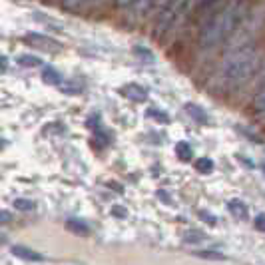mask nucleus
Segmentation results:
<instances>
[{"label":"nucleus","instance_id":"21","mask_svg":"<svg viewBox=\"0 0 265 265\" xmlns=\"http://www.w3.org/2000/svg\"><path fill=\"white\" fill-rule=\"evenodd\" d=\"M150 116H151V118H158V120H162V122H168V116H164V114L160 112L158 108H151Z\"/></svg>","mask_w":265,"mask_h":265},{"label":"nucleus","instance_id":"1","mask_svg":"<svg viewBox=\"0 0 265 265\" xmlns=\"http://www.w3.org/2000/svg\"><path fill=\"white\" fill-rule=\"evenodd\" d=\"M244 18V4L241 2H229L226 4L208 24L202 28L200 34V44L202 48H213L222 44L227 36L235 32L239 26V20Z\"/></svg>","mask_w":265,"mask_h":265},{"label":"nucleus","instance_id":"8","mask_svg":"<svg viewBox=\"0 0 265 265\" xmlns=\"http://www.w3.org/2000/svg\"><path fill=\"white\" fill-rule=\"evenodd\" d=\"M42 80H44L46 84H52V86H60V82H62V76H60V72H56L54 68L46 66V68H42Z\"/></svg>","mask_w":265,"mask_h":265},{"label":"nucleus","instance_id":"4","mask_svg":"<svg viewBox=\"0 0 265 265\" xmlns=\"http://www.w3.org/2000/svg\"><path fill=\"white\" fill-rule=\"evenodd\" d=\"M184 4H170V2H166L164 4V12L160 14V18H158V36H162L166 30H170V26H171V22H173V18H175V10L178 8H182Z\"/></svg>","mask_w":265,"mask_h":265},{"label":"nucleus","instance_id":"2","mask_svg":"<svg viewBox=\"0 0 265 265\" xmlns=\"http://www.w3.org/2000/svg\"><path fill=\"white\" fill-rule=\"evenodd\" d=\"M259 64H261V52L255 46L247 44L244 48L231 52L224 60L222 74H224V80L229 86H239L257 72Z\"/></svg>","mask_w":265,"mask_h":265},{"label":"nucleus","instance_id":"15","mask_svg":"<svg viewBox=\"0 0 265 265\" xmlns=\"http://www.w3.org/2000/svg\"><path fill=\"white\" fill-rule=\"evenodd\" d=\"M18 64H20V66H26V68H36V66H40V64H42V60H40L38 56L22 54V56H18Z\"/></svg>","mask_w":265,"mask_h":265},{"label":"nucleus","instance_id":"14","mask_svg":"<svg viewBox=\"0 0 265 265\" xmlns=\"http://www.w3.org/2000/svg\"><path fill=\"white\" fill-rule=\"evenodd\" d=\"M184 241L186 244H202V241H206V233L197 231V229H189L188 233L184 235Z\"/></svg>","mask_w":265,"mask_h":265},{"label":"nucleus","instance_id":"3","mask_svg":"<svg viewBox=\"0 0 265 265\" xmlns=\"http://www.w3.org/2000/svg\"><path fill=\"white\" fill-rule=\"evenodd\" d=\"M22 40H24L26 44L34 46V48H40V50H50V52H54V50L60 48V42H56L54 38L46 36V34H36V32H30V34H26Z\"/></svg>","mask_w":265,"mask_h":265},{"label":"nucleus","instance_id":"25","mask_svg":"<svg viewBox=\"0 0 265 265\" xmlns=\"http://www.w3.org/2000/svg\"><path fill=\"white\" fill-rule=\"evenodd\" d=\"M263 171H265V166H263Z\"/></svg>","mask_w":265,"mask_h":265},{"label":"nucleus","instance_id":"17","mask_svg":"<svg viewBox=\"0 0 265 265\" xmlns=\"http://www.w3.org/2000/svg\"><path fill=\"white\" fill-rule=\"evenodd\" d=\"M195 168L202 171V173H209V171L213 170V162L209 158H202V160L195 162Z\"/></svg>","mask_w":265,"mask_h":265},{"label":"nucleus","instance_id":"23","mask_svg":"<svg viewBox=\"0 0 265 265\" xmlns=\"http://www.w3.org/2000/svg\"><path fill=\"white\" fill-rule=\"evenodd\" d=\"M62 6H64V8H72V10H76V8L84 6V4H82V2H62Z\"/></svg>","mask_w":265,"mask_h":265},{"label":"nucleus","instance_id":"11","mask_svg":"<svg viewBox=\"0 0 265 265\" xmlns=\"http://www.w3.org/2000/svg\"><path fill=\"white\" fill-rule=\"evenodd\" d=\"M186 112H188L195 122H200V124H208V114L204 112L200 106H195V104H188V106H186Z\"/></svg>","mask_w":265,"mask_h":265},{"label":"nucleus","instance_id":"9","mask_svg":"<svg viewBox=\"0 0 265 265\" xmlns=\"http://www.w3.org/2000/svg\"><path fill=\"white\" fill-rule=\"evenodd\" d=\"M64 94H68V96H74V94H80L82 92V88H84V84L82 82H74V80H70V82H60V86H58Z\"/></svg>","mask_w":265,"mask_h":265},{"label":"nucleus","instance_id":"24","mask_svg":"<svg viewBox=\"0 0 265 265\" xmlns=\"http://www.w3.org/2000/svg\"><path fill=\"white\" fill-rule=\"evenodd\" d=\"M6 68H8V60H6L4 56H0V74H2Z\"/></svg>","mask_w":265,"mask_h":265},{"label":"nucleus","instance_id":"20","mask_svg":"<svg viewBox=\"0 0 265 265\" xmlns=\"http://www.w3.org/2000/svg\"><path fill=\"white\" fill-rule=\"evenodd\" d=\"M8 222H12V215H10V211H4V209H0V226H4V224H8Z\"/></svg>","mask_w":265,"mask_h":265},{"label":"nucleus","instance_id":"18","mask_svg":"<svg viewBox=\"0 0 265 265\" xmlns=\"http://www.w3.org/2000/svg\"><path fill=\"white\" fill-rule=\"evenodd\" d=\"M134 52H136V56H140L146 64H151L153 62V54H151L150 50H146V48H142V46H136L134 48Z\"/></svg>","mask_w":265,"mask_h":265},{"label":"nucleus","instance_id":"13","mask_svg":"<svg viewBox=\"0 0 265 265\" xmlns=\"http://www.w3.org/2000/svg\"><path fill=\"white\" fill-rule=\"evenodd\" d=\"M175 156H178L180 160H184V162L191 160V156H193L191 146H189V144H186V142H180V144L175 146Z\"/></svg>","mask_w":265,"mask_h":265},{"label":"nucleus","instance_id":"19","mask_svg":"<svg viewBox=\"0 0 265 265\" xmlns=\"http://www.w3.org/2000/svg\"><path fill=\"white\" fill-rule=\"evenodd\" d=\"M14 206H16L18 209H22V211H28V209L34 208V204H32L30 200H16V202H14Z\"/></svg>","mask_w":265,"mask_h":265},{"label":"nucleus","instance_id":"7","mask_svg":"<svg viewBox=\"0 0 265 265\" xmlns=\"http://www.w3.org/2000/svg\"><path fill=\"white\" fill-rule=\"evenodd\" d=\"M12 253L20 257V259H28V261H40L42 259V255L36 253V251H32V249H28V247H22V246H14L12 247Z\"/></svg>","mask_w":265,"mask_h":265},{"label":"nucleus","instance_id":"5","mask_svg":"<svg viewBox=\"0 0 265 265\" xmlns=\"http://www.w3.org/2000/svg\"><path fill=\"white\" fill-rule=\"evenodd\" d=\"M122 94L126 96V98H130L134 102H146V90L142 88V86H138V84H126L124 88H122Z\"/></svg>","mask_w":265,"mask_h":265},{"label":"nucleus","instance_id":"10","mask_svg":"<svg viewBox=\"0 0 265 265\" xmlns=\"http://www.w3.org/2000/svg\"><path fill=\"white\" fill-rule=\"evenodd\" d=\"M66 227H68L70 231L78 233V235H88V233H90V226H88L86 222H82V219H68Z\"/></svg>","mask_w":265,"mask_h":265},{"label":"nucleus","instance_id":"6","mask_svg":"<svg viewBox=\"0 0 265 265\" xmlns=\"http://www.w3.org/2000/svg\"><path fill=\"white\" fill-rule=\"evenodd\" d=\"M227 209H229V213H231L235 219H239V222H246L247 219V206L241 200H231V202L227 204Z\"/></svg>","mask_w":265,"mask_h":265},{"label":"nucleus","instance_id":"22","mask_svg":"<svg viewBox=\"0 0 265 265\" xmlns=\"http://www.w3.org/2000/svg\"><path fill=\"white\" fill-rule=\"evenodd\" d=\"M255 229L265 231V215H257V217H255Z\"/></svg>","mask_w":265,"mask_h":265},{"label":"nucleus","instance_id":"16","mask_svg":"<svg viewBox=\"0 0 265 265\" xmlns=\"http://www.w3.org/2000/svg\"><path fill=\"white\" fill-rule=\"evenodd\" d=\"M195 255L202 257V259H211V261H224L226 259V255H222L217 251H195Z\"/></svg>","mask_w":265,"mask_h":265},{"label":"nucleus","instance_id":"12","mask_svg":"<svg viewBox=\"0 0 265 265\" xmlns=\"http://www.w3.org/2000/svg\"><path fill=\"white\" fill-rule=\"evenodd\" d=\"M253 110L259 116H265V86H261V90L253 98Z\"/></svg>","mask_w":265,"mask_h":265}]
</instances>
